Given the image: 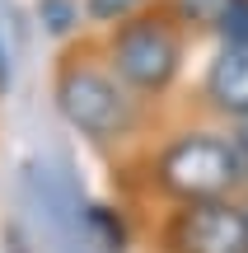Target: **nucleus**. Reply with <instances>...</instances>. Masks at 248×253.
Instances as JSON below:
<instances>
[{"label": "nucleus", "instance_id": "nucleus-13", "mask_svg": "<svg viewBox=\"0 0 248 253\" xmlns=\"http://www.w3.org/2000/svg\"><path fill=\"white\" fill-rule=\"evenodd\" d=\"M225 131H230L234 150H239V164H244V173H248V122H234V126H225Z\"/></svg>", "mask_w": 248, "mask_h": 253}, {"label": "nucleus", "instance_id": "nucleus-10", "mask_svg": "<svg viewBox=\"0 0 248 253\" xmlns=\"http://www.w3.org/2000/svg\"><path fill=\"white\" fill-rule=\"evenodd\" d=\"M84 19H89V33H112V28L141 19L145 9H155L159 0H80Z\"/></svg>", "mask_w": 248, "mask_h": 253}, {"label": "nucleus", "instance_id": "nucleus-2", "mask_svg": "<svg viewBox=\"0 0 248 253\" xmlns=\"http://www.w3.org/2000/svg\"><path fill=\"white\" fill-rule=\"evenodd\" d=\"M52 113L61 118L66 131H75L84 145L108 155L141 150L150 136V118L155 108L141 103L117 75L108 71L99 42H75L56 56L52 66Z\"/></svg>", "mask_w": 248, "mask_h": 253}, {"label": "nucleus", "instance_id": "nucleus-3", "mask_svg": "<svg viewBox=\"0 0 248 253\" xmlns=\"http://www.w3.org/2000/svg\"><path fill=\"white\" fill-rule=\"evenodd\" d=\"M14 225L33 253H99L84 230V183L56 150L28 155L14 169Z\"/></svg>", "mask_w": 248, "mask_h": 253}, {"label": "nucleus", "instance_id": "nucleus-11", "mask_svg": "<svg viewBox=\"0 0 248 253\" xmlns=\"http://www.w3.org/2000/svg\"><path fill=\"white\" fill-rule=\"evenodd\" d=\"M215 42L220 47H244L248 52V0H230L225 19L215 24Z\"/></svg>", "mask_w": 248, "mask_h": 253}, {"label": "nucleus", "instance_id": "nucleus-12", "mask_svg": "<svg viewBox=\"0 0 248 253\" xmlns=\"http://www.w3.org/2000/svg\"><path fill=\"white\" fill-rule=\"evenodd\" d=\"M19 52H24V47L0 28V99H9L14 84H19Z\"/></svg>", "mask_w": 248, "mask_h": 253}, {"label": "nucleus", "instance_id": "nucleus-7", "mask_svg": "<svg viewBox=\"0 0 248 253\" xmlns=\"http://www.w3.org/2000/svg\"><path fill=\"white\" fill-rule=\"evenodd\" d=\"M84 230H89L99 253H131V244H136V225H131V211L122 202L84 197Z\"/></svg>", "mask_w": 248, "mask_h": 253}, {"label": "nucleus", "instance_id": "nucleus-6", "mask_svg": "<svg viewBox=\"0 0 248 253\" xmlns=\"http://www.w3.org/2000/svg\"><path fill=\"white\" fill-rule=\"evenodd\" d=\"M197 108L215 126L248 122V52L244 47L215 42L211 61L202 66V80H197Z\"/></svg>", "mask_w": 248, "mask_h": 253}, {"label": "nucleus", "instance_id": "nucleus-9", "mask_svg": "<svg viewBox=\"0 0 248 253\" xmlns=\"http://www.w3.org/2000/svg\"><path fill=\"white\" fill-rule=\"evenodd\" d=\"M164 14H174L192 38H215V24L225 19L230 0H159Z\"/></svg>", "mask_w": 248, "mask_h": 253}, {"label": "nucleus", "instance_id": "nucleus-4", "mask_svg": "<svg viewBox=\"0 0 248 253\" xmlns=\"http://www.w3.org/2000/svg\"><path fill=\"white\" fill-rule=\"evenodd\" d=\"M99 52L108 61V71L136 94L141 103L159 108L164 99H174V89L187 75V56H192V33L164 9H145L141 19L99 33Z\"/></svg>", "mask_w": 248, "mask_h": 253}, {"label": "nucleus", "instance_id": "nucleus-14", "mask_svg": "<svg viewBox=\"0 0 248 253\" xmlns=\"http://www.w3.org/2000/svg\"><path fill=\"white\" fill-rule=\"evenodd\" d=\"M244 211H248V188H244Z\"/></svg>", "mask_w": 248, "mask_h": 253}, {"label": "nucleus", "instance_id": "nucleus-8", "mask_svg": "<svg viewBox=\"0 0 248 253\" xmlns=\"http://www.w3.org/2000/svg\"><path fill=\"white\" fill-rule=\"evenodd\" d=\"M28 14L42 28V38H52V42H61V47L84 42V33H89V19H84L80 0H33Z\"/></svg>", "mask_w": 248, "mask_h": 253}, {"label": "nucleus", "instance_id": "nucleus-1", "mask_svg": "<svg viewBox=\"0 0 248 253\" xmlns=\"http://www.w3.org/2000/svg\"><path fill=\"white\" fill-rule=\"evenodd\" d=\"M131 183L159 211L197 207V202L244 197L248 173L239 164L230 131L215 122H183L174 131L155 136L131 160Z\"/></svg>", "mask_w": 248, "mask_h": 253}, {"label": "nucleus", "instance_id": "nucleus-5", "mask_svg": "<svg viewBox=\"0 0 248 253\" xmlns=\"http://www.w3.org/2000/svg\"><path fill=\"white\" fill-rule=\"evenodd\" d=\"M155 253H248L244 197L159 211V220H155Z\"/></svg>", "mask_w": 248, "mask_h": 253}]
</instances>
